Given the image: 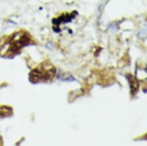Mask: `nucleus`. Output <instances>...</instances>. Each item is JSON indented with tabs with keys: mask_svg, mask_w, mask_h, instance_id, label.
Here are the masks:
<instances>
[{
	"mask_svg": "<svg viewBox=\"0 0 147 146\" xmlns=\"http://www.w3.org/2000/svg\"><path fill=\"white\" fill-rule=\"evenodd\" d=\"M55 74V68L52 65H48L46 69L42 71L39 69L34 70L30 74V80L32 83H36L43 80H50L54 77Z\"/></svg>",
	"mask_w": 147,
	"mask_h": 146,
	"instance_id": "f257e3e1",
	"label": "nucleus"
}]
</instances>
